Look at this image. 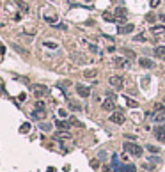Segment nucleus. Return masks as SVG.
<instances>
[{"mask_svg": "<svg viewBox=\"0 0 165 172\" xmlns=\"http://www.w3.org/2000/svg\"><path fill=\"white\" fill-rule=\"evenodd\" d=\"M112 163H114V172H137V167L133 163H121L119 161V156L114 154L112 156Z\"/></svg>", "mask_w": 165, "mask_h": 172, "instance_id": "nucleus-1", "label": "nucleus"}, {"mask_svg": "<svg viewBox=\"0 0 165 172\" xmlns=\"http://www.w3.org/2000/svg\"><path fill=\"white\" fill-rule=\"evenodd\" d=\"M123 147H124V151L126 154H131V156H142V147L139 146V144H133V142H124L123 144Z\"/></svg>", "mask_w": 165, "mask_h": 172, "instance_id": "nucleus-2", "label": "nucleus"}, {"mask_svg": "<svg viewBox=\"0 0 165 172\" xmlns=\"http://www.w3.org/2000/svg\"><path fill=\"white\" fill-rule=\"evenodd\" d=\"M110 85L114 87V89H123V85H124V78L119 77V75H114V77L108 78Z\"/></svg>", "mask_w": 165, "mask_h": 172, "instance_id": "nucleus-3", "label": "nucleus"}, {"mask_svg": "<svg viewBox=\"0 0 165 172\" xmlns=\"http://www.w3.org/2000/svg\"><path fill=\"white\" fill-rule=\"evenodd\" d=\"M76 92H78V96H82V98H89L91 96V89L85 87V85H82V83H78L76 85Z\"/></svg>", "mask_w": 165, "mask_h": 172, "instance_id": "nucleus-4", "label": "nucleus"}, {"mask_svg": "<svg viewBox=\"0 0 165 172\" xmlns=\"http://www.w3.org/2000/svg\"><path fill=\"white\" fill-rule=\"evenodd\" d=\"M154 135H156V138H158L160 142H165V124L156 126V128H154Z\"/></svg>", "mask_w": 165, "mask_h": 172, "instance_id": "nucleus-5", "label": "nucleus"}, {"mask_svg": "<svg viewBox=\"0 0 165 172\" xmlns=\"http://www.w3.org/2000/svg\"><path fill=\"white\" fill-rule=\"evenodd\" d=\"M110 121L115 122V124H123L124 122V115H123V112H114L110 115Z\"/></svg>", "mask_w": 165, "mask_h": 172, "instance_id": "nucleus-6", "label": "nucleus"}, {"mask_svg": "<svg viewBox=\"0 0 165 172\" xmlns=\"http://www.w3.org/2000/svg\"><path fill=\"white\" fill-rule=\"evenodd\" d=\"M55 140H71V133H69L68 130L57 131V133H55Z\"/></svg>", "mask_w": 165, "mask_h": 172, "instance_id": "nucleus-7", "label": "nucleus"}, {"mask_svg": "<svg viewBox=\"0 0 165 172\" xmlns=\"http://www.w3.org/2000/svg\"><path fill=\"white\" fill-rule=\"evenodd\" d=\"M133 30V25L131 23H126V25H119V29H117V34H130Z\"/></svg>", "mask_w": 165, "mask_h": 172, "instance_id": "nucleus-8", "label": "nucleus"}, {"mask_svg": "<svg viewBox=\"0 0 165 172\" xmlns=\"http://www.w3.org/2000/svg\"><path fill=\"white\" fill-rule=\"evenodd\" d=\"M48 92V89L44 87V85H34V94L37 96V98H41V96H44Z\"/></svg>", "mask_w": 165, "mask_h": 172, "instance_id": "nucleus-9", "label": "nucleus"}, {"mask_svg": "<svg viewBox=\"0 0 165 172\" xmlns=\"http://www.w3.org/2000/svg\"><path fill=\"white\" fill-rule=\"evenodd\" d=\"M103 110H107V112H114V110H115V103H114L112 99H105V101H103Z\"/></svg>", "mask_w": 165, "mask_h": 172, "instance_id": "nucleus-10", "label": "nucleus"}, {"mask_svg": "<svg viewBox=\"0 0 165 172\" xmlns=\"http://www.w3.org/2000/svg\"><path fill=\"white\" fill-rule=\"evenodd\" d=\"M153 53H154V57L163 59L165 60V46H156V48L153 50Z\"/></svg>", "mask_w": 165, "mask_h": 172, "instance_id": "nucleus-11", "label": "nucleus"}, {"mask_svg": "<svg viewBox=\"0 0 165 172\" xmlns=\"http://www.w3.org/2000/svg\"><path fill=\"white\" fill-rule=\"evenodd\" d=\"M126 64H128V59H123V57L114 59V66H117V68H124Z\"/></svg>", "mask_w": 165, "mask_h": 172, "instance_id": "nucleus-12", "label": "nucleus"}, {"mask_svg": "<svg viewBox=\"0 0 165 172\" xmlns=\"http://www.w3.org/2000/svg\"><path fill=\"white\" fill-rule=\"evenodd\" d=\"M139 64L142 68H154V62L151 59H139Z\"/></svg>", "mask_w": 165, "mask_h": 172, "instance_id": "nucleus-13", "label": "nucleus"}, {"mask_svg": "<svg viewBox=\"0 0 165 172\" xmlns=\"http://www.w3.org/2000/svg\"><path fill=\"white\" fill-rule=\"evenodd\" d=\"M44 110H39V108H36V110H34V112H32V119H37V121H39V119H44Z\"/></svg>", "mask_w": 165, "mask_h": 172, "instance_id": "nucleus-14", "label": "nucleus"}, {"mask_svg": "<svg viewBox=\"0 0 165 172\" xmlns=\"http://www.w3.org/2000/svg\"><path fill=\"white\" fill-rule=\"evenodd\" d=\"M126 14H128V11H126L124 7H117V9H115V16H117V18H126Z\"/></svg>", "mask_w": 165, "mask_h": 172, "instance_id": "nucleus-15", "label": "nucleus"}, {"mask_svg": "<svg viewBox=\"0 0 165 172\" xmlns=\"http://www.w3.org/2000/svg\"><path fill=\"white\" fill-rule=\"evenodd\" d=\"M151 30H153V34H156V36H158V34H165V27L163 25H154Z\"/></svg>", "mask_w": 165, "mask_h": 172, "instance_id": "nucleus-16", "label": "nucleus"}, {"mask_svg": "<svg viewBox=\"0 0 165 172\" xmlns=\"http://www.w3.org/2000/svg\"><path fill=\"white\" fill-rule=\"evenodd\" d=\"M123 53H124L128 59H137L135 52H133V50H130V48H123Z\"/></svg>", "mask_w": 165, "mask_h": 172, "instance_id": "nucleus-17", "label": "nucleus"}, {"mask_svg": "<svg viewBox=\"0 0 165 172\" xmlns=\"http://www.w3.org/2000/svg\"><path fill=\"white\" fill-rule=\"evenodd\" d=\"M55 124H57V128H60V130H69V122H66V121H57Z\"/></svg>", "mask_w": 165, "mask_h": 172, "instance_id": "nucleus-18", "label": "nucleus"}, {"mask_svg": "<svg viewBox=\"0 0 165 172\" xmlns=\"http://www.w3.org/2000/svg\"><path fill=\"white\" fill-rule=\"evenodd\" d=\"M16 4H18L20 7L23 9V11H29V5H27V0H14Z\"/></svg>", "mask_w": 165, "mask_h": 172, "instance_id": "nucleus-19", "label": "nucleus"}, {"mask_svg": "<svg viewBox=\"0 0 165 172\" xmlns=\"http://www.w3.org/2000/svg\"><path fill=\"white\" fill-rule=\"evenodd\" d=\"M96 73H98V71H94V69H87V71L84 73V77L85 78H96Z\"/></svg>", "mask_w": 165, "mask_h": 172, "instance_id": "nucleus-20", "label": "nucleus"}, {"mask_svg": "<svg viewBox=\"0 0 165 172\" xmlns=\"http://www.w3.org/2000/svg\"><path fill=\"white\" fill-rule=\"evenodd\" d=\"M146 21L147 23H154V21H156V14H153V13L146 14Z\"/></svg>", "mask_w": 165, "mask_h": 172, "instance_id": "nucleus-21", "label": "nucleus"}, {"mask_svg": "<svg viewBox=\"0 0 165 172\" xmlns=\"http://www.w3.org/2000/svg\"><path fill=\"white\" fill-rule=\"evenodd\" d=\"M73 60L75 62H85V57L80 55V53H73Z\"/></svg>", "mask_w": 165, "mask_h": 172, "instance_id": "nucleus-22", "label": "nucleus"}, {"mask_svg": "<svg viewBox=\"0 0 165 172\" xmlns=\"http://www.w3.org/2000/svg\"><path fill=\"white\" fill-rule=\"evenodd\" d=\"M20 131H21V133H29V131H30V124H29V122H25V124H21V128H20Z\"/></svg>", "mask_w": 165, "mask_h": 172, "instance_id": "nucleus-23", "label": "nucleus"}, {"mask_svg": "<svg viewBox=\"0 0 165 172\" xmlns=\"http://www.w3.org/2000/svg\"><path fill=\"white\" fill-rule=\"evenodd\" d=\"M154 110L165 115V105H160V103H156V105H154Z\"/></svg>", "mask_w": 165, "mask_h": 172, "instance_id": "nucleus-24", "label": "nucleus"}, {"mask_svg": "<svg viewBox=\"0 0 165 172\" xmlns=\"http://www.w3.org/2000/svg\"><path fill=\"white\" fill-rule=\"evenodd\" d=\"M69 124H73V126H78V128H84V124L78 121V119H75V117H71V121H69Z\"/></svg>", "mask_w": 165, "mask_h": 172, "instance_id": "nucleus-25", "label": "nucleus"}, {"mask_svg": "<svg viewBox=\"0 0 165 172\" xmlns=\"http://www.w3.org/2000/svg\"><path fill=\"white\" fill-rule=\"evenodd\" d=\"M69 108H71V110H82V107H80L78 103H75V101H69Z\"/></svg>", "mask_w": 165, "mask_h": 172, "instance_id": "nucleus-26", "label": "nucleus"}, {"mask_svg": "<svg viewBox=\"0 0 165 172\" xmlns=\"http://www.w3.org/2000/svg\"><path fill=\"white\" fill-rule=\"evenodd\" d=\"M103 18L107 20V21H115V18H114V14H110V13H105V14H103Z\"/></svg>", "mask_w": 165, "mask_h": 172, "instance_id": "nucleus-27", "label": "nucleus"}, {"mask_svg": "<svg viewBox=\"0 0 165 172\" xmlns=\"http://www.w3.org/2000/svg\"><path fill=\"white\" fill-rule=\"evenodd\" d=\"M146 149H147V151H151V153H158V151H160L156 146H146Z\"/></svg>", "mask_w": 165, "mask_h": 172, "instance_id": "nucleus-28", "label": "nucleus"}, {"mask_svg": "<svg viewBox=\"0 0 165 172\" xmlns=\"http://www.w3.org/2000/svg\"><path fill=\"white\" fill-rule=\"evenodd\" d=\"M44 46H46V48H57V43H52V41H46V43H44Z\"/></svg>", "mask_w": 165, "mask_h": 172, "instance_id": "nucleus-29", "label": "nucleus"}, {"mask_svg": "<svg viewBox=\"0 0 165 172\" xmlns=\"http://www.w3.org/2000/svg\"><path fill=\"white\" fill-rule=\"evenodd\" d=\"M13 46H14V48H16V50H18L20 53H23V55H29V52H27V50H23V48H20L18 44H13Z\"/></svg>", "mask_w": 165, "mask_h": 172, "instance_id": "nucleus-30", "label": "nucleus"}, {"mask_svg": "<svg viewBox=\"0 0 165 172\" xmlns=\"http://www.w3.org/2000/svg\"><path fill=\"white\" fill-rule=\"evenodd\" d=\"M44 20H46L48 23H55V21H57V16H44Z\"/></svg>", "mask_w": 165, "mask_h": 172, "instance_id": "nucleus-31", "label": "nucleus"}, {"mask_svg": "<svg viewBox=\"0 0 165 172\" xmlns=\"http://www.w3.org/2000/svg\"><path fill=\"white\" fill-rule=\"evenodd\" d=\"M36 108H39V110H44V103H43V101H36Z\"/></svg>", "mask_w": 165, "mask_h": 172, "instance_id": "nucleus-32", "label": "nucleus"}, {"mask_svg": "<svg viewBox=\"0 0 165 172\" xmlns=\"http://www.w3.org/2000/svg\"><path fill=\"white\" fill-rule=\"evenodd\" d=\"M89 50L94 52V53H98V46H96V44H89Z\"/></svg>", "mask_w": 165, "mask_h": 172, "instance_id": "nucleus-33", "label": "nucleus"}, {"mask_svg": "<svg viewBox=\"0 0 165 172\" xmlns=\"http://www.w3.org/2000/svg\"><path fill=\"white\" fill-rule=\"evenodd\" d=\"M160 5V0H151V7H158Z\"/></svg>", "mask_w": 165, "mask_h": 172, "instance_id": "nucleus-34", "label": "nucleus"}, {"mask_svg": "<svg viewBox=\"0 0 165 172\" xmlns=\"http://www.w3.org/2000/svg\"><path fill=\"white\" fill-rule=\"evenodd\" d=\"M91 165L94 167V169H98V167H99V161H98V160H92V161H91Z\"/></svg>", "mask_w": 165, "mask_h": 172, "instance_id": "nucleus-35", "label": "nucleus"}, {"mask_svg": "<svg viewBox=\"0 0 165 172\" xmlns=\"http://www.w3.org/2000/svg\"><path fill=\"white\" fill-rule=\"evenodd\" d=\"M50 128H52V126H50V124H41V130H44V131H48V130H50Z\"/></svg>", "mask_w": 165, "mask_h": 172, "instance_id": "nucleus-36", "label": "nucleus"}, {"mask_svg": "<svg viewBox=\"0 0 165 172\" xmlns=\"http://www.w3.org/2000/svg\"><path fill=\"white\" fill-rule=\"evenodd\" d=\"M99 160H107V153H105V151L99 153Z\"/></svg>", "mask_w": 165, "mask_h": 172, "instance_id": "nucleus-37", "label": "nucleus"}, {"mask_svg": "<svg viewBox=\"0 0 165 172\" xmlns=\"http://www.w3.org/2000/svg\"><path fill=\"white\" fill-rule=\"evenodd\" d=\"M128 105H130V107H139V103H137V101H128Z\"/></svg>", "mask_w": 165, "mask_h": 172, "instance_id": "nucleus-38", "label": "nucleus"}, {"mask_svg": "<svg viewBox=\"0 0 165 172\" xmlns=\"http://www.w3.org/2000/svg\"><path fill=\"white\" fill-rule=\"evenodd\" d=\"M103 172H110V167H103Z\"/></svg>", "mask_w": 165, "mask_h": 172, "instance_id": "nucleus-39", "label": "nucleus"}, {"mask_svg": "<svg viewBox=\"0 0 165 172\" xmlns=\"http://www.w3.org/2000/svg\"><path fill=\"white\" fill-rule=\"evenodd\" d=\"M163 101H165V99H163Z\"/></svg>", "mask_w": 165, "mask_h": 172, "instance_id": "nucleus-40", "label": "nucleus"}]
</instances>
